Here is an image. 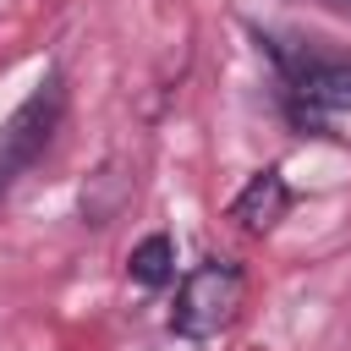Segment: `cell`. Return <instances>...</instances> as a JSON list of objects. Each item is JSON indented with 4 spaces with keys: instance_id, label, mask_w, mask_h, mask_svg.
<instances>
[{
    "instance_id": "1",
    "label": "cell",
    "mask_w": 351,
    "mask_h": 351,
    "mask_svg": "<svg viewBox=\"0 0 351 351\" xmlns=\"http://www.w3.org/2000/svg\"><path fill=\"white\" fill-rule=\"evenodd\" d=\"M241 296H247V274H241L230 258H208V263H197V269L181 280L170 324H176V335H186V340H208V335H219V329L241 313Z\"/></svg>"
},
{
    "instance_id": "2",
    "label": "cell",
    "mask_w": 351,
    "mask_h": 351,
    "mask_svg": "<svg viewBox=\"0 0 351 351\" xmlns=\"http://www.w3.org/2000/svg\"><path fill=\"white\" fill-rule=\"evenodd\" d=\"M60 82L49 77V82H38L33 88V99L5 121V132H0V197L11 192V181L44 154V143H49V132H55V121H60Z\"/></svg>"
},
{
    "instance_id": "3",
    "label": "cell",
    "mask_w": 351,
    "mask_h": 351,
    "mask_svg": "<svg viewBox=\"0 0 351 351\" xmlns=\"http://www.w3.org/2000/svg\"><path fill=\"white\" fill-rule=\"evenodd\" d=\"M291 71V93L313 110H351V60H318V55H280Z\"/></svg>"
},
{
    "instance_id": "4",
    "label": "cell",
    "mask_w": 351,
    "mask_h": 351,
    "mask_svg": "<svg viewBox=\"0 0 351 351\" xmlns=\"http://www.w3.org/2000/svg\"><path fill=\"white\" fill-rule=\"evenodd\" d=\"M285 208H291V186H285V176L269 165V170H258L241 192H236V203H230V219L241 225V230H252V236H263V230H274L280 219H285Z\"/></svg>"
},
{
    "instance_id": "5",
    "label": "cell",
    "mask_w": 351,
    "mask_h": 351,
    "mask_svg": "<svg viewBox=\"0 0 351 351\" xmlns=\"http://www.w3.org/2000/svg\"><path fill=\"white\" fill-rule=\"evenodd\" d=\"M126 269H132V280H143V285H165V280L176 274V241H170V236H143V241L132 247Z\"/></svg>"
}]
</instances>
